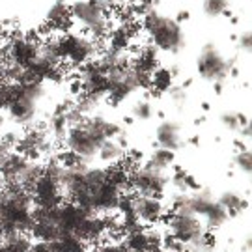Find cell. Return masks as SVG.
<instances>
[{"label":"cell","mask_w":252,"mask_h":252,"mask_svg":"<svg viewBox=\"0 0 252 252\" xmlns=\"http://www.w3.org/2000/svg\"><path fill=\"white\" fill-rule=\"evenodd\" d=\"M140 28L150 37L155 49L164 53H180L185 45V34L176 19L164 17L155 9H146L142 13Z\"/></svg>","instance_id":"6da1fadb"},{"label":"cell","mask_w":252,"mask_h":252,"mask_svg":"<svg viewBox=\"0 0 252 252\" xmlns=\"http://www.w3.org/2000/svg\"><path fill=\"white\" fill-rule=\"evenodd\" d=\"M69 11L71 19L79 21V25L86 30V36L95 43H103L110 36L112 27L108 21V9L103 0H79L69 8Z\"/></svg>","instance_id":"7a4b0ae2"},{"label":"cell","mask_w":252,"mask_h":252,"mask_svg":"<svg viewBox=\"0 0 252 252\" xmlns=\"http://www.w3.org/2000/svg\"><path fill=\"white\" fill-rule=\"evenodd\" d=\"M161 224H166L168 235H172L183 247L198 241L206 232L204 222L190 209H176V211L170 209V211H166V215L161 219Z\"/></svg>","instance_id":"3957f363"},{"label":"cell","mask_w":252,"mask_h":252,"mask_svg":"<svg viewBox=\"0 0 252 252\" xmlns=\"http://www.w3.org/2000/svg\"><path fill=\"white\" fill-rule=\"evenodd\" d=\"M56 49H58V56L62 62L67 60L71 67H79L82 63L90 62L97 54L99 43H95L86 34L65 32V34L56 37Z\"/></svg>","instance_id":"277c9868"},{"label":"cell","mask_w":252,"mask_h":252,"mask_svg":"<svg viewBox=\"0 0 252 252\" xmlns=\"http://www.w3.org/2000/svg\"><path fill=\"white\" fill-rule=\"evenodd\" d=\"M166 183H168V178L164 170L155 168L150 162L138 164L135 170L129 172V190H133L138 196L162 198Z\"/></svg>","instance_id":"5b68a950"},{"label":"cell","mask_w":252,"mask_h":252,"mask_svg":"<svg viewBox=\"0 0 252 252\" xmlns=\"http://www.w3.org/2000/svg\"><path fill=\"white\" fill-rule=\"evenodd\" d=\"M43 94H45L43 82L21 84L19 97L8 107L11 122L17 126H30L37 114V101L43 97Z\"/></svg>","instance_id":"8992f818"},{"label":"cell","mask_w":252,"mask_h":252,"mask_svg":"<svg viewBox=\"0 0 252 252\" xmlns=\"http://www.w3.org/2000/svg\"><path fill=\"white\" fill-rule=\"evenodd\" d=\"M63 144H65V150L73 152L75 155H79L81 159H84L86 162H90V159H94L101 148L99 138L92 135L90 131L84 127V124H77V126H71L67 129V135L63 138Z\"/></svg>","instance_id":"52a82bcc"},{"label":"cell","mask_w":252,"mask_h":252,"mask_svg":"<svg viewBox=\"0 0 252 252\" xmlns=\"http://www.w3.org/2000/svg\"><path fill=\"white\" fill-rule=\"evenodd\" d=\"M234 67V60H224L215 45H206L198 56V73L206 81H224Z\"/></svg>","instance_id":"ba28073f"},{"label":"cell","mask_w":252,"mask_h":252,"mask_svg":"<svg viewBox=\"0 0 252 252\" xmlns=\"http://www.w3.org/2000/svg\"><path fill=\"white\" fill-rule=\"evenodd\" d=\"M32 200H34V206L43 207V209H51V207L60 206L63 200L62 189H60V183L47 176V174H41L37 181L34 183L32 187Z\"/></svg>","instance_id":"9c48e42d"},{"label":"cell","mask_w":252,"mask_h":252,"mask_svg":"<svg viewBox=\"0 0 252 252\" xmlns=\"http://www.w3.org/2000/svg\"><path fill=\"white\" fill-rule=\"evenodd\" d=\"M168 207L164 206L162 198H150L135 194V215L144 224H159L161 219L166 215Z\"/></svg>","instance_id":"30bf717a"},{"label":"cell","mask_w":252,"mask_h":252,"mask_svg":"<svg viewBox=\"0 0 252 252\" xmlns=\"http://www.w3.org/2000/svg\"><path fill=\"white\" fill-rule=\"evenodd\" d=\"M28 162H30V159H28L25 153L13 150L4 161L0 162V180H2V185L17 183L19 178H21V174H23L25 168L28 166Z\"/></svg>","instance_id":"8fae6325"},{"label":"cell","mask_w":252,"mask_h":252,"mask_svg":"<svg viewBox=\"0 0 252 252\" xmlns=\"http://www.w3.org/2000/svg\"><path fill=\"white\" fill-rule=\"evenodd\" d=\"M77 237H81L84 243L88 245H97L101 241H105L108 239V230L105 222H103V217L101 215H90L81 226H79V230L75 232Z\"/></svg>","instance_id":"7c38bea8"},{"label":"cell","mask_w":252,"mask_h":252,"mask_svg":"<svg viewBox=\"0 0 252 252\" xmlns=\"http://www.w3.org/2000/svg\"><path fill=\"white\" fill-rule=\"evenodd\" d=\"M155 136H157L159 148H164V150L176 152L178 148L185 146V140H181V136H180V124L170 122V120H164L161 126L157 127Z\"/></svg>","instance_id":"4fadbf2b"},{"label":"cell","mask_w":252,"mask_h":252,"mask_svg":"<svg viewBox=\"0 0 252 252\" xmlns=\"http://www.w3.org/2000/svg\"><path fill=\"white\" fill-rule=\"evenodd\" d=\"M49 30H54V32H65L73 27V19H71V11L65 6V2H54L49 13H47V25Z\"/></svg>","instance_id":"5bb4252c"},{"label":"cell","mask_w":252,"mask_h":252,"mask_svg":"<svg viewBox=\"0 0 252 252\" xmlns=\"http://www.w3.org/2000/svg\"><path fill=\"white\" fill-rule=\"evenodd\" d=\"M172 82H174V77H172L170 69L168 67H157L152 73V86H150V90L155 95H161V94H166L174 86Z\"/></svg>","instance_id":"9a60e30c"},{"label":"cell","mask_w":252,"mask_h":252,"mask_svg":"<svg viewBox=\"0 0 252 252\" xmlns=\"http://www.w3.org/2000/svg\"><path fill=\"white\" fill-rule=\"evenodd\" d=\"M219 204L228 211V215H241L245 209L249 207V200L239 196L237 192H224L219 198Z\"/></svg>","instance_id":"2e32d148"},{"label":"cell","mask_w":252,"mask_h":252,"mask_svg":"<svg viewBox=\"0 0 252 252\" xmlns=\"http://www.w3.org/2000/svg\"><path fill=\"white\" fill-rule=\"evenodd\" d=\"M97 155H99V159L103 162H107V164H116V162L126 155V152H124V148L118 146V142L114 138H108V140H105V142L101 144Z\"/></svg>","instance_id":"e0dca14e"},{"label":"cell","mask_w":252,"mask_h":252,"mask_svg":"<svg viewBox=\"0 0 252 252\" xmlns=\"http://www.w3.org/2000/svg\"><path fill=\"white\" fill-rule=\"evenodd\" d=\"M215 204V198L209 194V192H194L189 196V209L194 215L204 217L209 211V207Z\"/></svg>","instance_id":"ac0fdd59"},{"label":"cell","mask_w":252,"mask_h":252,"mask_svg":"<svg viewBox=\"0 0 252 252\" xmlns=\"http://www.w3.org/2000/svg\"><path fill=\"white\" fill-rule=\"evenodd\" d=\"M122 243L126 245V249L131 252H148L150 249H152V245H150V241H148V235H146V228L144 230H140V232L127 234Z\"/></svg>","instance_id":"d6986e66"},{"label":"cell","mask_w":252,"mask_h":252,"mask_svg":"<svg viewBox=\"0 0 252 252\" xmlns=\"http://www.w3.org/2000/svg\"><path fill=\"white\" fill-rule=\"evenodd\" d=\"M228 217H230L228 215V211L219 204V200H215V204L209 207V211L204 215V219H206V228H209V230H217V228L224 226V222L228 220Z\"/></svg>","instance_id":"ffe728a7"},{"label":"cell","mask_w":252,"mask_h":252,"mask_svg":"<svg viewBox=\"0 0 252 252\" xmlns=\"http://www.w3.org/2000/svg\"><path fill=\"white\" fill-rule=\"evenodd\" d=\"M131 36L126 32V28L124 27H116L112 32H110V36H108V49H112V51H116V53H126L127 49L131 47Z\"/></svg>","instance_id":"44dd1931"},{"label":"cell","mask_w":252,"mask_h":252,"mask_svg":"<svg viewBox=\"0 0 252 252\" xmlns=\"http://www.w3.org/2000/svg\"><path fill=\"white\" fill-rule=\"evenodd\" d=\"M67 129H69V124L63 114H53L51 118V124H49V133L53 136L54 142H63V138L67 135Z\"/></svg>","instance_id":"7402d4cb"},{"label":"cell","mask_w":252,"mask_h":252,"mask_svg":"<svg viewBox=\"0 0 252 252\" xmlns=\"http://www.w3.org/2000/svg\"><path fill=\"white\" fill-rule=\"evenodd\" d=\"M174 159H176V155L172 150H164V148H159V150H155L152 153V159H150V164L155 166V168H159V170H166V168H170L172 164H174Z\"/></svg>","instance_id":"603a6c76"},{"label":"cell","mask_w":252,"mask_h":252,"mask_svg":"<svg viewBox=\"0 0 252 252\" xmlns=\"http://www.w3.org/2000/svg\"><path fill=\"white\" fill-rule=\"evenodd\" d=\"M99 101H101V97H97V95H92V94H81V95H79V99H75V107L79 108V112H81L82 116H88V114H92V112L97 108Z\"/></svg>","instance_id":"cb8c5ba5"},{"label":"cell","mask_w":252,"mask_h":252,"mask_svg":"<svg viewBox=\"0 0 252 252\" xmlns=\"http://www.w3.org/2000/svg\"><path fill=\"white\" fill-rule=\"evenodd\" d=\"M60 241L67 249V252H88V245L84 243L81 237H77L75 234H63L60 237Z\"/></svg>","instance_id":"d4e9b609"},{"label":"cell","mask_w":252,"mask_h":252,"mask_svg":"<svg viewBox=\"0 0 252 252\" xmlns=\"http://www.w3.org/2000/svg\"><path fill=\"white\" fill-rule=\"evenodd\" d=\"M228 9V0H204V11L209 17H219Z\"/></svg>","instance_id":"484cf974"},{"label":"cell","mask_w":252,"mask_h":252,"mask_svg":"<svg viewBox=\"0 0 252 252\" xmlns=\"http://www.w3.org/2000/svg\"><path fill=\"white\" fill-rule=\"evenodd\" d=\"M152 116H153L152 103H148V101H138L135 107H133V118H136V120L146 122V120H150Z\"/></svg>","instance_id":"4316f807"},{"label":"cell","mask_w":252,"mask_h":252,"mask_svg":"<svg viewBox=\"0 0 252 252\" xmlns=\"http://www.w3.org/2000/svg\"><path fill=\"white\" fill-rule=\"evenodd\" d=\"M234 162H235V166L243 172V174H251L252 157H251V152H249V150H245V152H237V155L234 157Z\"/></svg>","instance_id":"83f0119b"},{"label":"cell","mask_w":252,"mask_h":252,"mask_svg":"<svg viewBox=\"0 0 252 252\" xmlns=\"http://www.w3.org/2000/svg\"><path fill=\"white\" fill-rule=\"evenodd\" d=\"M168 94H170L172 103L178 108H181L185 105V101H187V92H185L183 86H172L170 90H168Z\"/></svg>","instance_id":"f1b7e54d"},{"label":"cell","mask_w":252,"mask_h":252,"mask_svg":"<svg viewBox=\"0 0 252 252\" xmlns=\"http://www.w3.org/2000/svg\"><path fill=\"white\" fill-rule=\"evenodd\" d=\"M189 196L190 194H187V192H176L172 196V211H176V209H189Z\"/></svg>","instance_id":"f546056e"},{"label":"cell","mask_w":252,"mask_h":252,"mask_svg":"<svg viewBox=\"0 0 252 252\" xmlns=\"http://www.w3.org/2000/svg\"><path fill=\"white\" fill-rule=\"evenodd\" d=\"M185 176H187V172L183 170V168H176L174 170V176H172V185L178 189V192H185L187 190V185H185Z\"/></svg>","instance_id":"4dcf8cb0"},{"label":"cell","mask_w":252,"mask_h":252,"mask_svg":"<svg viewBox=\"0 0 252 252\" xmlns=\"http://www.w3.org/2000/svg\"><path fill=\"white\" fill-rule=\"evenodd\" d=\"M220 122L224 124L230 131H237L239 129V118H237V112H226V114H222L220 116Z\"/></svg>","instance_id":"1f68e13d"},{"label":"cell","mask_w":252,"mask_h":252,"mask_svg":"<svg viewBox=\"0 0 252 252\" xmlns=\"http://www.w3.org/2000/svg\"><path fill=\"white\" fill-rule=\"evenodd\" d=\"M251 43H252L251 32L247 30V32H243V34L239 36V49H243V51H251Z\"/></svg>","instance_id":"d6a6232c"},{"label":"cell","mask_w":252,"mask_h":252,"mask_svg":"<svg viewBox=\"0 0 252 252\" xmlns=\"http://www.w3.org/2000/svg\"><path fill=\"white\" fill-rule=\"evenodd\" d=\"M185 185H187V189L194 190V192H198V190L202 189V187H200V183L194 180L190 174H187V176H185Z\"/></svg>","instance_id":"836d02e7"},{"label":"cell","mask_w":252,"mask_h":252,"mask_svg":"<svg viewBox=\"0 0 252 252\" xmlns=\"http://www.w3.org/2000/svg\"><path fill=\"white\" fill-rule=\"evenodd\" d=\"M103 2H105L107 9H112V11H114L116 8H120V6L124 4V0H103Z\"/></svg>","instance_id":"e575fe53"},{"label":"cell","mask_w":252,"mask_h":252,"mask_svg":"<svg viewBox=\"0 0 252 252\" xmlns=\"http://www.w3.org/2000/svg\"><path fill=\"white\" fill-rule=\"evenodd\" d=\"M237 131L241 133V136H243V138H249V136H251V124H247V126H241L239 129H237Z\"/></svg>","instance_id":"d590c367"},{"label":"cell","mask_w":252,"mask_h":252,"mask_svg":"<svg viewBox=\"0 0 252 252\" xmlns=\"http://www.w3.org/2000/svg\"><path fill=\"white\" fill-rule=\"evenodd\" d=\"M189 17H190L189 11H180V13H178V17H176V21H178V23H181V21H187Z\"/></svg>","instance_id":"8d00e7d4"},{"label":"cell","mask_w":252,"mask_h":252,"mask_svg":"<svg viewBox=\"0 0 252 252\" xmlns=\"http://www.w3.org/2000/svg\"><path fill=\"white\" fill-rule=\"evenodd\" d=\"M235 148H237L239 152H245V150H247V144H245L243 140L239 138V140H235Z\"/></svg>","instance_id":"74e56055"},{"label":"cell","mask_w":252,"mask_h":252,"mask_svg":"<svg viewBox=\"0 0 252 252\" xmlns=\"http://www.w3.org/2000/svg\"><path fill=\"white\" fill-rule=\"evenodd\" d=\"M222 88H224V82L215 81V92H217V94H220V92H222Z\"/></svg>","instance_id":"f35d334b"},{"label":"cell","mask_w":252,"mask_h":252,"mask_svg":"<svg viewBox=\"0 0 252 252\" xmlns=\"http://www.w3.org/2000/svg\"><path fill=\"white\" fill-rule=\"evenodd\" d=\"M243 251H245V252H249V251H251V237H247V239H245Z\"/></svg>","instance_id":"ab89813d"},{"label":"cell","mask_w":252,"mask_h":252,"mask_svg":"<svg viewBox=\"0 0 252 252\" xmlns=\"http://www.w3.org/2000/svg\"><path fill=\"white\" fill-rule=\"evenodd\" d=\"M189 142H190V144H192V146H198V142H200V138H198V136H192V138H190Z\"/></svg>","instance_id":"60d3db41"},{"label":"cell","mask_w":252,"mask_h":252,"mask_svg":"<svg viewBox=\"0 0 252 252\" xmlns=\"http://www.w3.org/2000/svg\"><path fill=\"white\" fill-rule=\"evenodd\" d=\"M124 122H126L127 126H131L133 122H135V118H131V116H127V118H124Z\"/></svg>","instance_id":"b9f144b4"},{"label":"cell","mask_w":252,"mask_h":252,"mask_svg":"<svg viewBox=\"0 0 252 252\" xmlns=\"http://www.w3.org/2000/svg\"><path fill=\"white\" fill-rule=\"evenodd\" d=\"M190 84H192V79H187V81L183 82V88H189Z\"/></svg>","instance_id":"7bdbcfd3"},{"label":"cell","mask_w":252,"mask_h":252,"mask_svg":"<svg viewBox=\"0 0 252 252\" xmlns=\"http://www.w3.org/2000/svg\"><path fill=\"white\" fill-rule=\"evenodd\" d=\"M124 2H126V4H129V6H135V4H136V0H124Z\"/></svg>","instance_id":"ee69618b"},{"label":"cell","mask_w":252,"mask_h":252,"mask_svg":"<svg viewBox=\"0 0 252 252\" xmlns=\"http://www.w3.org/2000/svg\"><path fill=\"white\" fill-rule=\"evenodd\" d=\"M202 108H204V110H209V103H202Z\"/></svg>","instance_id":"f6af8a7d"}]
</instances>
